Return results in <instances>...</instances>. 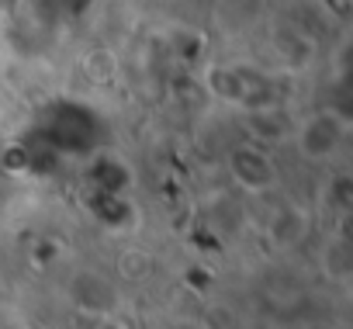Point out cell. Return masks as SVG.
<instances>
[{
    "label": "cell",
    "instance_id": "obj_1",
    "mask_svg": "<svg viewBox=\"0 0 353 329\" xmlns=\"http://www.w3.org/2000/svg\"><path fill=\"white\" fill-rule=\"evenodd\" d=\"M350 139V118L336 108H315L291 125V142L308 163H329Z\"/></svg>",
    "mask_w": 353,
    "mask_h": 329
},
{
    "label": "cell",
    "instance_id": "obj_2",
    "mask_svg": "<svg viewBox=\"0 0 353 329\" xmlns=\"http://www.w3.org/2000/svg\"><path fill=\"white\" fill-rule=\"evenodd\" d=\"M208 87H212V94L219 101H225L232 108H243V111H256V108L277 104L274 80L260 66H243V63L212 66L208 70Z\"/></svg>",
    "mask_w": 353,
    "mask_h": 329
},
{
    "label": "cell",
    "instance_id": "obj_3",
    "mask_svg": "<svg viewBox=\"0 0 353 329\" xmlns=\"http://www.w3.org/2000/svg\"><path fill=\"white\" fill-rule=\"evenodd\" d=\"M225 170L232 177V184L246 195H267L277 188V163L270 156V149L263 142H236L225 152Z\"/></svg>",
    "mask_w": 353,
    "mask_h": 329
},
{
    "label": "cell",
    "instance_id": "obj_4",
    "mask_svg": "<svg viewBox=\"0 0 353 329\" xmlns=\"http://www.w3.org/2000/svg\"><path fill=\"white\" fill-rule=\"evenodd\" d=\"M66 298L83 319H104L121 312V288L104 270H77L66 281Z\"/></svg>",
    "mask_w": 353,
    "mask_h": 329
},
{
    "label": "cell",
    "instance_id": "obj_5",
    "mask_svg": "<svg viewBox=\"0 0 353 329\" xmlns=\"http://www.w3.org/2000/svg\"><path fill=\"white\" fill-rule=\"evenodd\" d=\"M308 232H312V219H308V212L298 208V205H281V208L270 215V222H267V243H270L274 250H281V253L301 246V243L308 239Z\"/></svg>",
    "mask_w": 353,
    "mask_h": 329
},
{
    "label": "cell",
    "instance_id": "obj_6",
    "mask_svg": "<svg viewBox=\"0 0 353 329\" xmlns=\"http://www.w3.org/2000/svg\"><path fill=\"white\" fill-rule=\"evenodd\" d=\"M319 270L325 281L332 284H346L353 277V250H350V239L346 236H329L322 243V253H319Z\"/></svg>",
    "mask_w": 353,
    "mask_h": 329
},
{
    "label": "cell",
    "instance_id": "obj_7",
    "mask_svg": "<svg viewBox=\"0 0 353 329\" xmlns=\"http://www.w3.org/2000/svg\"><path fill=\"white\" fill-rule=\"evenodd\" d=\"M152 329H208V326L201 319H194V315H170V319L156 322Z\"/></svg>",
    "mask_w": 353,
    "mask_h": 329
},
{
    "label": "cell",
    "instance_id": "obj_8",
    "mask_svg": "<svg viewBox=\"0 0 353 329\" xmlns=\"http://www.w3.org/2000/svg\"><path fill=\"white\" fill-rule=\"evenodd\" d=\"M90 329H132V322L118 312V315H104V319H94Z\"/></svg>",
    "mask_w": 353,
    "mask_h": 329
}]
</instances>
